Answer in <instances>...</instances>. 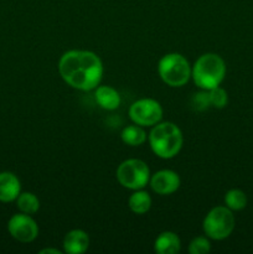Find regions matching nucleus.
<instances>
[{
	"instance_id": "f257e3e1",
	"label": "nucleus",
	"mask_w": 253,
	"mask_h": 254,
	"mask_svg": "<svg viewBox=\"0 0 253 254\" xmlns=\"http://www.w3.org/2000/svg\"><path fill=\"white\" fill-rule=\"evenodd\" d=\"M59 71L63 81L73 88L92 91L101 83L103 64L94 52L71 50L60 59Z\"/></svg>"
},
{
	"instance_id": "f03ea898",
	"label": "nucleus",
	"mask_w": 253,
	"mask_h": 254,
	"mask_svg": "<svg viewBox=\"0 0 253 254\" xmlns=\"http://www.w3.org/2000/svg\"><path fill=\"white\" fill-rule=\"evenodd\" d=\"M149 143L153 153L159 158L171 159L180 153L184 136L176 124L170 122H159L149 134Z\"/></svg>"
},
{
	"instance_id": "7ed1b4c3",
	"label": "nucleus",
	"mask_w": 253,
	"mask_h": 254,
	"mask_svg": "<svg viewBox=\"0 0 253 254\" xmlns=\"http://www.w3.org/2000/svg\"><path fill=\"white\" fill-rule=\"evenodd\" d=\"M226 76L225 61L216 54H205L196 60L191 68V77L203 91L218 87Z\"/></svg>"
},
{
	"instance_id": "20e7f679",
	"label": "nucleus",
	"mask_w": 253,
	"mask_h": 254,
	"mask_svg": "<svg viewBox=\"0 0 253 254\" xmlns=\"http://www.w3.org/2000/svg\"><path fill=\"white\" fill-rule=\"evenodd\" d=\"M158 71L160 78L170 87H183L191 77L190 64L180 54H168L161 57Z\"/></svg>"
},
{
	"instance_id": "39448f33",
	"label": "nucleus",
	"mask_w": 253,
	"mask_h": 254,
	"mask_svg": "<svg viewBox=\"0 0 253 254\" xmlns=\"http://www.w3.org/2000/svg\"><path fill=\"white\" fill-rule=\"evenodd\" d=\"M202 228L207 237L216 241L225 240L235 230V216L226 206L213 207L206 215Z\"/></svg>"
},
{
	"instance_id": "423d86ee",
	"label": "nucleus",
	"mask_w": 253,
	"mask_h": 254,
	"mask_svg": "<svg viewBox=\"0 0 253 254\" xmlns=\"http://www.w3.org/2000/svg\"><path fill=\"white\" fill-rule=\"evenodd\" d=\"M117 180L129 190H141L150 181V171L140 159H128L117 169Z\"/></svg>"
},
{
	"instance_id": "0eeeda50",
	"label": "nucleus",
	"mask_w": 253,
	"mask_h": 254,
	"mask_svg": "<svg viewBox=\"0 0 253 254\" xmlns=\"http://www.w3.org/2000/svg\"><path fill=\"white\" fill-rule=\"evenodd\" d=\"M129 117L134 124L140 127H151L163 118V108L155 99L143 98L134 102L129 108Z\"/></svg>"
},
{
	"instance_id": "6e6552de",
	"label": "nucleus",
	"mask_w": 253,
	"mask_h": 254,
	"mask_svg": "<svg viewBox=\"0 0 253 254\" xmlns=\"http://www.w3.org/2000/svg\"><path fill=\"white\" fill-rule=\"evenodd\" d=\"M7 231L12 238L21 243H30L39 236L36 221L27 213H16L7 222Z\"/></svg>"
},
{
	"instance_id": "1a4fd4ad",
	"label": "nucleus",
	"mask_w": 253,
	"mask_h": 254,
	"mask_svg": "<svg viewBox=\"0 0 253 254\" xmlns=\"http://www.w3.org/2000/svg\"><path fill=\"white\" fill-rule=\"evenodd\" d=\"M181 180L173 170H160L150 179V186L159 195H171L180 188Z\"/></svg>"
},
{
	"instance_id": "9d476101",
	"label": "nucleus",
	"mask_w": 253,
	"mask_h": 254,
	"mask_svg": "<svg viewBox=\"0 0 253 254\" xmlns=\"http://www.w3.org/2000/svg\"><path fill=\"white\" fill-rule=\"evenodd\" d=\"M21 192V184L17 176L10 171L0 173V202H12Z\"/></svg>"
},
{
	"instance_id": "9b49d317",
	"label": "nucleus",
	"mask_w": 253,
	"mask_h": 254,
	"mask_svg": "<svg viewBox=\"0 0 253 254\" xmlns=\"http://www.w3.org/2000/svg\"><path fill=\"white\" fill-rule=\"evenodd\" d=\"M89 237L84 231L72 230L64 236L63 251L69 254H82L88 250Z\"/></svg>"
},
{
	"instance_id": "f8f14e48",
	"label": "nucleus",
	"mask_w": 253,
	"mask_h": 254,
	"mask_svg": "<svg viewBox=\"0 0 253 254\" xmlns=\"http://www.w3.org/2000/svg\"><path fill=\"white\" fill-rule=\"evenodd\" d=\"M181 250L180 238L176 233L166 231L160 233L154 243V251L158 254H175Z\"/></svg>"
},
{
	"instance_id": "ddd939ff",
	"label": "nucleus",
	"mask_w": 253,
	"mask_h": 254,
	"mask_svg": "<svg viewBox=\"0 0 253 254\" xmlns=\"http://www.w3.org/2000/svg\"><path fill=\"white\" fill-rule=\"evenodd\" d=\"M96 101L99 106L107 111H114L121 106V96L111 86H99L96 88Z\"/></svg>"
},
{
	"instance_id": "4468645a",
	"label": "nucleus",
	"mask_w": 253,
	"mask_h": 254,
	"mask_svg": "<svg viewBox=\"0 0 253 254\" xmlns=\"http://www.w3.org/2000/svg\"><path fill=\"white\" fill-rule=\"evenodd\" d=\"M129 208L136 215H144L148 212L151 207V197L148 192L141 190H135V192L131 193L128 201Z\"/></svg>"
},
{
	"instance_id": "2eb2a0df",
	"label": "nucleus",
	"mask_w": 253,
	"mask_h": 254,
	"mask_svg": "<svg viewBox=\"0 0 253 254\" xmlns=\"http://www.w3.org/2000/svg\"><path fill=\"white\" fill-rule=\"evenodd\" d=\"M122 140L129 146H139L146 140V133L138 124L128 126L122 130Z\"/></svg>"
},
{
	"instance_id": "dca6fc26",
	"label": "nucleus",
	"mask_w": 253,
	"mask_h": 254,
	"mask_svg": "<svg viewBox=\"0 0 253 254\" xmlns=\"http://www.w3.org/2000/svg\"><path fill=\"white\" fill-rule=\"evenodd\" d=\"M17 208L21 211L22 213H27V215H34L39 211L40 208V201L34 193L31 192H20V195L16 198Z\"/></svg>"
},
{
	"instance_id": "f3484780",
	"label": "nucleus",
	"mask_w": 253,
	"mask_h": 254,
	"mask_svg": "<svg viewBox=\"0 0 253 254\" xmlns=\"http://www.w3.org/2000/svg\"><path fill=\"white\" fill-rule=\"evenodd\" d=\"M225 203L231 211H241L247 206V196L242 190L232 189L225 195Z\"/></svg>"
},
{
	"instance_id": "a211bd4d",
	"label": "nucleus",
	"mask_w": 253,
	"mask_h": 254,
	"mask_svg": "<svg viewBox=\"0 0 253 254\" xmlns=\"http://www.w3.org/2000/svg\"><path fill=\"white\" fill-rule=\"evenodd\" d=\"M208 96H210L211 106L215 107V108H225L228 103V96L227 92L223 88H221L220 86L215 87V88L210 89L208 91Z\"/></svg>"
},
{
	"instance_id": "6ab92c4d",
	"label": "nucleus",
	"mask_w": 253,
	"mask_h": 254,
	"mask_svg": "<svg viewBox=\"0 0 253 254\" xmlns=\"http://www.w3.org/2000/svg\"><path fill=\"white\" fill-rule=\"evenodd\" d=\"M211 251L210 241L205 237L193 238L189 246V252L191 254H207Z\"/></svg>"
},
{
	"instance_id": "aec40b11",
	"label": "nucleus",
	"mask_w": 253,
	"mask_h": 254,
	"mask_svg": "<svg viewBox=\"0 0 253 254\" xmlns=\"http://www.w3.org/2000/svg\"><path fill=\"white\" fill-rule=\"evenodd\" d=\"M191 106H193L196 111H205V109L210 108L211 101L208 91L198 92V93L193 94L192 99H191Z\"/></svg>"
},
{
	"instance_id": "412c9836",
	"label": "nucleus",
	"mask_w": 253,
	"mask_h": 254,
	"mask_svg": "<svg viewBox=\"0 0 253 254\" xmlns=\"http://www.w3.org/2000/svg\"><path fill=\"white\" fill-rule=\"evenodd\" d=\"M46 253H52V254H61L62 252L59 250H54V248H45V250L40 251V254H46Z\"/></svg>"
}]
</instances>
